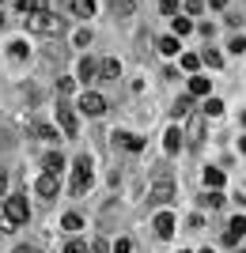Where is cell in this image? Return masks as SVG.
<instances>
[{"label": "cell", "instance_id": "cell-26", "mask_svg": "<svg viewBox=\"0 0 246 253\" xmlns=\"http://www.w3.org/2000/svg\"><path fill=\"white\" fill-rule=\"evenodd\" d=\"M204 64H208V68H220V64H224V57H220L216 49H208V53H204Z\"/></svg>", "mask_w": 246, "mask_h": 253}, {"label": "cell", "instance_id": "cell-19", "mask_svg": "<svg viewBox=\"0 0 246 253\" xmlns=\"http://www.w3.org/2000/svg\"><path fill=\"white\" fill-rule=\"evenodd\" d=\"M190 95H208V80L204 76H193L190 80Z\"/></svg>", "mask_w": 246, "mask_h": 253}, {"label": "cell", "instance_id": "cell-6", "mask_svg": "<svg viewBox=\"0 0 246 253\" xmlns=\"http://www.w3.org/2000/svg\"><path fill=\"white\" fill-rule=\"evenodd\" d=\"M57 121H61V128H64V136H76V114H72V106H57Z\"/></svg>", "mask_w": 246, "mask_h": 253}, {"label": "cell", "instance_id": "cell-27", "mask_svg": "<svg viewBox=\"0 0 246 253\" xmlns=\"http://www.w3.org/2000/svg\"><path fill=\"white\" fill-rule=\"evenodd\" d=\"M190 31H193L190 19H174V34H178V38H182V34H190Z\"/></svg>", "mask_w": 246, "mask_h": 253}, {"label": "cell", "instance_id": "cell-3", "mask_svg": "<svg viewBox=\"0 0 246 253\" xmlns=\"http://www.w3.org/2000/svg\"><path fill=\"white\" fill-rule=\"evenodd\" d=\"M27 215H31L27 197H8V201H4V223H8V227H23Z\"/></svg>", "mask_w": 246, "mask_h": 253}, {"label": "cell", "instance_id": "cell-44", "mask_svg": "<svg viewBox=\"0 0 246 253\" xmlns=\"http://www.w3.org/2000/svg\"><path fill=\"white\" fill-rule=\"evenodd\" d=\"M201 253H212V250H201Z\"/></svg>", "mask_w": 246, "mask_h": 253}, {"label": "cell", "instance_id": "cell-30", "mask_svg": "<svg viewBox=\"0 0 246 253\" xmlns=\"http://www.w3.org/2000/svg\"><path fill=\"white\" fill-rule=\"evenodd\" d=\"M227 49H231V53H243V49H246V38H243V34H239V38H231V45H227Z\"/></svg>", "mask_w": 246, "mask_h": 253}, {"label": "cell", "instance_id": "cell-1", "mask_svg": "<svg viewBox=\"0 0 246 253\" xmlns=\"http://www.w3.org/2000/svg\"><path fill=\"white\" fill-rule=\"evenodd\" d=\"M27 31H34V34H61V31H64V19L46 8V11H34V15H27Z\"/></svg>", "mask_w": 246, "mask_h": 253}, {"label": "cell", "instance_id": "cell-23", "mask_svg": "<svg viewBox=\"0 0 246 253\" xmlns=\"http://www.w3.org/2000/svg\"><path fill=\"white\" fill-rule=\"evenodd\" d=\"M204 114H208V117H220V114H224V102H220V98H208V102H204Z\"/></svg>", "mask_w": 246, "mask_h": 253}, {"label": "cell", "instance_id": "cell-32", "mask_svg": "<svg viewBox=\"0 0 246 253\" xmlns=\"http://www.w3.org/2000/svg\"><path fill=\"white\" fill-rule=\"evenodd\" d=\"M201 8H204L201 0H186V11H190V15H201Z\"/></svg>", "mask_w": 246, "mask_h": 253}, {"label": "cell", "instance_id": "cell-24", "mask_svg": "<svg viewBox=\"0 0 246 253\" xmlns=\"http://www.w3.org/2000/svg\"><path fill=\"white\" fill-rule=\"evenodd\" d=\"M197 64H201L197 53H182V68H186V72H197Z\"/></svg>", "mask_w": 246, "mask_h": 253}, {"label": "cell", "instance_id": "cell-9", "mask_svg": "<svg viewBox=\"0 0 246 253\" xmlns=\"http://www.w3.org/2000/svg\"><path fill=\"white\" fill-rule=\"evenodd\" d=\"M155 234H159V238H171L174 234V215L171 211H159V215H155Z\"/></svg>", "mask_w": 246, "mask_h": 253}, {"label": "cell", "instance_id": "cell-14", "mask_svg": "<svg viewBox=\"0 0 246 253\" xmlns=\"http://www.w3.org/2000/svg\"><path fill=\"white\" fill-rule=\"evenodd\" d=\"M72 11L80 19H91V15H95V0H72Z\"/></svg>", "mask_w": 246, "mask_h": 253}, {"label": "cell", "instance_id": "cell-37", "mask_svg": "<svg viewBox=\"0 0 246 253\" xmlns=\"http://www.w3.org/2000/svg\"><path fill=\"white\" fill-rule=\"evenodd\" d=\"M91 253H106V242H102V238H98V242L91 246Z\"/></svg>", "mask_w": 246, "mask_h": 253}, {"label": "cell", "instance_id": "cell-12", "mask_svg": "<svg viewBox=\"0 0 246 253\" xmlns=\"http://www.w3.org/2000/svg\"><path fill=\"white\" fill-rule=\"evenodd\" d=\"M163 148L171 151V155H174L178 148H182V132H178V125H171V128H167V136H163Z\"/></svg>", "mask_w": 246, "mask_h": 253}, {"label": "cell", "instance_id": "cell-45", "mask_svg": "<svg viewBox=\"0 0 246 253\" xmlns=\"http://www.w3.org/2000/svg\"><path fill=\"white\" fill-rule=\"evenodd\" d=\"M0 227H4V219H0Z\"/></svg>", "mask_w": 246, "mask_h": 253}, {"label": "cell", "instance_id": "cell-5", "mask_svg": "<svg viewBox=\"0 0 246 253\" xmlns=\"http://www.w3.org/2000/svg\"><path fill=\"white\" fill-rule=\"evenodd\" d=\"M80 110H84L87 117H102V114H106V98L95 95V91H87V95L80 98Z\"/></svg>", "mask_w": 246, "mask_h": 253}, {"label": "cell", "instance_id": "cell-28", "mask_svg": "<svg viewBox=\"0 0 246 253\" xmlns=\"http://www.w3.org/2000/svg\"><path fill=\"white\" fill-rule=\"evenodd\" d=\"M64 253H87V242H80V238H72V242L64 246Z\"/></svg>", "mask_w": 246, "mask_h": 253}, {"label": "cell", "instance_id": "cell-4", "mask_svg": "<svg viewBox=\"0 0 246 253\" xmlns=\"http://www.w3.org/2000/svg\"><path fill=\"white\" fill-rule=\"evenodd\" d=\"M174 197V181L167 178V174H159V178H155V185H151V193H148V201L151 204H167Z\"/></svg>", "mask_w": 246, "mask_h": 253}, {"label": "cell", "instance_id": "cell-11", "mask_svg": "<svg viewBox=\"0 0 246 253\" xmlns=\"http://www.w3.org/2000/svg\"><path fill=\"white\" fill-rule=\"evenodd\" d=\"M137 4H140V0H110V11H114L118 19H129V15L137 11Z\"/></svg>", "mask_w": 246, "mask_h": 253}, {"label": "cell", "instance_id": "cell-40", "mask_svg": "<svg viewBox=\"0 0 246 253\" xmlns=\"http://www.w3.org/2000/svg\"><path fill=\"white\" fill-rule=\"evenodd\" d=\"M224 4H227V0H212V8H224Z\"/></svg>", "mask_w": 246, "mask_h": 253}, {"label": "cell", "instance_id": "cell-20", "mask_svg": "<svg viewBox=\"0 0 246 253\" xmlns=\"http://www.w3.org/2000/svg\"><path fill=\"white\" fill-rule=\"evenodd\" d=\"M46 167H49V174H61V167H64V159L57 155V151H49V155H46Z\"/></svg>", "mask_w": 246, "mask_h": 253}, {"label": "cell", "instance_id": "cell-41", "mask_svg": "<svg viewBox=\"0 0 246 253\" xmlns=\"http://www.w3.org/2000/svg\"><path fill=\"white\" fill-rule=\"evenodd\" d=\"M239 148H243V151H246V136H243V140H239Z\"/></svg>", "mask_w": 246, "mask_h": 253}, {"label": "cell", "instance_id": "cell-13", "mask_svg": "<svg viewBox=\"0 0 246 253\" xmlns=\"http://www.w3.org/2000/svg\"><path fill=\"white\" fill-rule=\"evenodd\" d=\"M15 8H19L23 15H34V11H46L49 4H46V0H15Z\"/></svg>", "mask_w": 246, "mask_h": 253}, {"label": "cell", "instance_id": "cell-36", "mask_svg": "<svg viewBox=\"0 0 246 253\" xmlns=\"http://www.w3.org/2000/svg\"><path fill=\"white\" fill-rule=\"evenodd\" d=\"M11 57H27V45H23V42H11Z\"/></svg>", "mask_w": 246, "mask_h": 253}, {"label": "cell", "instance_id": "cell-8", "mask_svg": "<svg viewBox=\"0 0 246 253\" xmlns=\"http://www.w3.org/2000/svg\"><path fill=\"white\" fill-rule=\"evenodd\" d=\"M34 189L42 193V197H53V193L61 189V178H57V174H49V170H46L42 178H38V185H34Z\"/></svg>", "mask_w": 246, "mask_h": 253}, {"label": "cell", "instance_id": "cell-7", "mask_svg": "<svg viewBox=\"0 0 246 253\" xmlns=\"http://www.w3.org/2000/svg\"><path fill=\"white\" fill-rule=\"evenodd\" d=\"M243 234H246V215H235V219H231V227L224 231V242H227V246H235Z\"/></svg>", "mask_w": 246, "mask_h": 253}, {"label": "cell", "instance_id": "cell-16", "mask_svg": "<svg viewBox=\"0 0 246 253\" xmlns=\"http://www.w3.org/2000/svg\"><path fill=\"white\" fill-rule=\"evenodd\" d=\"M27 128H31L34 136H42V140H57V132H53V128H49V125H42V121H31V125H27Z\"/></svg>", "mask_w": 246, "mask_h": 253}, {"label": "cell", "instance_id": "cell-34", "mask_svg": "<svg viewBox=\"0 0 246 253\" xmlns=\"http://www.w3.org/2000/svg\"><path fill=\"white\" fill-rule=\"evenodd\" d=\"M159 8H163V11H167V15H174V11H178V0H163Z\"/></svg>", "mask_w": 246, "mask_h": 253}, {"label": "cell", "instance_id": "cell-18", "mask_svg": "<svg viewBox=\"0 0 246 253\" xmlns=\"http://www.w3.org/2000/svg\"><path fill=\"white\" fill-rule=\"evenodd\" d=\"M204 185H208V189H220V185H224V170H204Z\"/></svg>", "mask_w": 246, "mask_h": 253}, {"label": "cell", "instance_id": "cell-46", "mask_svg": "<svg viewBox=\"0 0 246 253\" xmlns=\"http://www.w3.org/2000/svg\"><path fill=\"white\" fill-rule=\"evenodd\" d=\"M243 253H246V250H243Z\"/></svg>", "mask_w": 246, "mask_h": 253}, {"label": "cell", "instance_id": "cell-10", "mask_svg": "<svg viewBox=\"0 0 246 253\" xmlns=\"http://www.w3.org/2000/svg\"><path fill=\"white\" fill-rule=\"evenodd\" d=\"M114 140H118L125 151H140V148H144V140L133 136V132H125V128H118V132H114Z\"/></svg>", "mask_w": 246, "mask_h": 253}, {"label": "cell", "instance_id": "cell-33", "mask_svg": "<svg viewBox=\"0 0 246 253\" xmlns=\"http://www.w3.org/2000/svg\"><path fill=\"white\" fill-rule=\"evenodd\" d=\"M133 250V246H129V238H118V242H114V253H129Z\"/></svg>", "mask_w": 246, "mask_h": 253}, {"label": "cell", "instance_id": "cell-31", "mask_svg": "<svg viewBox=\"0 0 246 253\" xmlns=\"http://www.w3.org/2000/svg\"><path fill=\"white\" fill-rule=\"evenodd\" d=\"M190 136H193V144L201 140V117H193V125H190Z\"/></svg>", "mask_w": 246, "mask_h": 253}, {"label": "cell", "instance_id": "cell-38", "mask_svg": "<svg viewBox=\"0 0 246 253\" xmlns=\"http://www.w3.org/2000/svg\"><path fill=\"white\" fill-rule=\"evenodd\" d=\"M8 189V174H4V170H0V193Z\"/></svg>", "mask_w": 246, "mask_h": 253}, {"label": "cell", "instance_id": "cell-29", "mask_svg": "<svg viewBox=\"0 0 246 253\" xmlns=\"http://www.w3.org/2000/svg\"><path fill=\"white\" fill-rule=\"evenodd\" d=\"M224 201H227V197H224L220 189H212V193H208V204H212V208H224Z\"/></svg>", "mask_w": 246, "mask_h": 253}, {"label": "cell", "instance_id": "cell-2", "mask_svg": "<svg viewBox=\"0 0 246 253\" xmlns=\"http://www.w3.org/2000/svg\"><path fill=\"white\" fill-rule=\"evenodd\" d=\"M91 181H95V174H91V159L80 155V159H76V167H72V193H76V197L87 193V189H91Z\"/></svg>", "mask_w": 246, "mask_h": 253}, {"label": "cell", "instance_id": "cell-22", "mask_svg": "<svg viewBox=\"0 0 246 253\" xmlns=\"http://www.w3.org/2000/svg\"><path fill=\"white\" fill-rule=\"evenodd\" d=\"M159 53L174 57V53H178V38H159Z\"/></svg>", "mask_w": 246, "mask_h": 253}, {"label": "cell", "instance_id": "cell-35", "mask_svg": "<svg viewBox=\"0 0 246 253\" xmlns=\"http://www.w3.org/2000/svg\"><path fill=\"white\" fill-rule=\"evenodd\" d=\"M76 45H91V31H80V34H76Z\"/></svg>", "mask_w": 246, "mask_h": 253}, {"label": "cell", "instance_id": "cell-21", "mask_svg": "<svg viewBox=\"0 0 246 253\" xmlns=\"http://www.w3.org/2000/svg\"><path fill=\"white\" fill-rule=\"evenodd\" d=\"M190 106H193V98H190V95H182L178 102H174V117H186V114H190Z\"/></svg>", "mask_w": 246, "mask_h": 253}, {"label": "cell", "instance_id": "cell-25", "mask_svg": "<svg viewBox=\"0 0 246 253\" xmlns=\"http://www.w3.org/2000/svg\"><path fill=\"white\" fill-rule=\"evenodd\" d=\"M61 227H64V231H80V227H84V219H80V215H64Z\"/></svg>", "mask_w": 246, "mask_h": 253}, {"label": "cell", "instance_id": "cell-17", "mask_svg": "<svg viewBox=\"0 0 246 253\" xmlns=\"http://www.w3.org/2000/svg\"><path fill=\"white\" fill-rule=\"evenodd\" d=\"M95 72H98V64L91 61V57H84V61H80V80H95Z\"/></svg>", "mask_w": 246, "mask_h": 253}, {"label": "cell", "instance_id": "cell-15", "mask_svg": "<svg viewBox=\"0 0 246 253\" xmlns=\"http://www.w3.org/2000/svg\"><path fill=\"white\" fill-rule=\"evenodd\" d=\"M98 72H102V80H118V76H121V64L114 61V57H110V61H102V64H98Z\"/></svg>", "mask_w": 246, "mask_h": 253}, {"label": "cell", "instance_id": "cell-39", "mask_svg": "<svg viewBox=\"0 0 246 253\" xmlns=\"http://www.w3.org/2000/svg\"><path fill=\"white\" fill-rule=\"evenodd\" d=\"M15 253H42V250H27V246H19V250H15Z\"/></svg>", "mask_w": 246, "mask_h": 253}, {"label": "cell", "instance_id": "cell-43", "mask_svg": "<svg viewBox=\"0 0 246 253\" xmlns=\"http://www.w3.org/2000/svg\"><path fill=\"white\" fill-rule=\"evenodd\" d=\"M243 125H246V114H243Z\"/></svg>", "mask_w": 246, "mask_h": 253}, {"label": "cell", "instance_id": "cell-42", "mask_svg": "<svg viewBox=\"0 0 246 253\" xmlns=\"http://www.w3.org/2000/svg\"><path fill=\"white\" fill-rule=\"evenodd\" d=\"M0 31H4V15H0Z\"/></svg>", "mask_w": 246, "mask_h": 253}]
</instances>
